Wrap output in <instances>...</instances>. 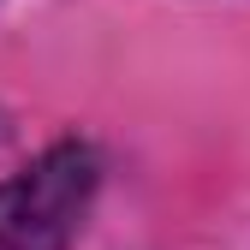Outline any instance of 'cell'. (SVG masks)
<instances>
[{
    "label": "cell",
    "mask_w": 250,
    "mask_h": 250,
    "mask_svg": "<svg viewBox=\"0 0 250 250\" xmlns=\"http://www.w3.org/2000/svg\"><path fill=\"white\" fill-rule=\"evenodd\" d=\"M96 197V155L60 143L0 185V250H66Z\"/></svg>",
    "instance_id": "1"
}]
</instances>
